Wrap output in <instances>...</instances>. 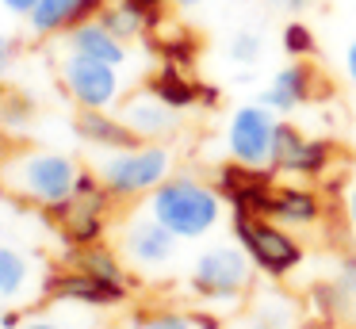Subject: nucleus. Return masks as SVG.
Masks as SVG:
<instances>
[{"label":"nucleus","mask_w":356,"mask_h":329,"mask_svg":"<svg viewBox=\"0 0 356 329\" xmlns=\"http://www.w3.org/2000/svg\"><path fill=\"white\" fill-rule=\"evenodd\" d=\"M4 180H8V188H16L19 195L31 199V203H42V207H54L58 211L62 203L73 199L81 172L65 153L31 150L4 165Z\"/></svg>","instance_id":"f257e3e1"},{"label":"nucleus","mask_w":356,"mask_h":329,"mask_svg":"<svg viewBox=\"0 0 356 329\" xmlns=\"http://www.w3.org/2000/svg\"><path fill=\"white\" fill-rule=\"evenodd\" d=\"M149 214L177 237H203L218 222V195L195 180L172 176L149 191Z\"/></svg>","instance_id":"f03ea898"},{"label":"nucleus","mask_w":356,"mask_h":329,"mask_svg":"<svg viewBox=\"0 0 356 329\" xmlns=\"http://www.w3.org/2000/svg\"><path fill=\"white\" fill-rule=\"evenodd\" d=\"M234 234H238V245L249 252V260L257 268H264L268 275H287L302 260L299 241L291 234H284L276 226V218H264V214L234 207Z\"/></svg>","instance_id":"7ed1b4c3"},{"label":"nucleus","mask_w":356,"mask_h":329,"mask_svg":"<svg viewBox=\"0 0 356 329\" xmlns=\"http://www.w3.org/2000/svg\"><path fill=\"white\" fill-rule=\"evenodd\" d=\"M100 180L115 195H146L161 180H169V153L157 145H131L100 161Z\"/></svg>","instance_id":"20e7f679"},{"label":"nucleus","mask_w":356,"mask_h":329,"mask_svg":"<svg viewBox=\"0 0 356 329\" xmlns=\"http://www.w3.org/2000/svg\"><path fill=\"white\" fill-rule=\"evenodd\" d=\"M249 252L241 245H211L192 264V291L211 303H234L249 283Z\"/></svg>","instance_id":"39448f33"},{"label":"nucleus","mask_w":356,"mask_h":329,"mask_svg":"<svg viewBox=\"0 0 356 329\" xmlns=\"http://www.w3.org/2000/svg\"><path fill=\"white\" fill-rule=\"evenodd\" d=\"M276 115L268 104H249L230 115L226 127V145L241 168H268L272 165V145H276Z\"/></svg>","instance_id":"423d86ee"},{"label":"nucleus","mask_w":356,"mask_h":329,"mask_svg":"<svg viewBox=\"0 0 356 329\" xmlns=\"http://www.w3.org/2000/svg\"><path fill=\"white\" fill-rule=\"evenodd\" d=\"M115 69L119 65L85 58V54H70L62 65V81L81 107H100V111H108L119 99V73Z\"/></svg>","instance_id":"0eeeda50"},{"label":"nucleus","mask_w":356,"mask_h":329,"mask_svg":"<svg viewBox=\"0 0 356 329\" xmlns=\"http://www.w3.org/2000/svg\"><path fill=\"white\" fill-rule=\"evenodd\" d=\"M123 249H127V257H131L138 268H161V264H169V260H172L177 234H172L169 226H161V222L149 214V218H138V222L127 226Z\"/></svg>","instance_id":"6e6552de"},{"label":"nucleus","mask_w":356,"mask_h":329,"mask_svg":"<svg viewBox=\"0 0 356 329\" xmlns=\"http://www.w3.org/2000/svg\"><path fill=\"white\" fill-rule=\"evenodd\" d=\"M119 119H123L138 138H157V134L177 127V107H169L154 88H149V92H138V96L127 99Z\"/></svg>","instance_id":"1a4fd4ad"},{"label":"nucleus","mask_w":356,"mask_h":329,"mask_svg":"<svg viewBox=\"0 0 356 329\" xmlns=\"http://www.w3.org/2000/svg\"><path fill=\"white\" fill-rule=\"evenodd\" d=\"M325 165V145L299 138L287 122L276 127V145H272V168H287V172H322Z\"/></svg>","instance_id":"9d476101"},{"label":"nucleus","mask_w":356,"mask_h":329,"mask_svg":"<svg viewBox=\"0 0 356 329\" xmlns=\"http://www.w3.org/2000/svg\"><path fill=\"white\" fill-rule=\"evenodd\" d=\"M70 54H85V58L108 61V65H123L127 46L115 31H108L100 19H81L70 27Z\"/></svg>","instance_id":"9b49d317"},{"label":"nucleus","mask_w":356,"mask_h":329,"mask_svg":"<svg viewBox=\"0 0 356 329\" xmlns=\"http://www.w3.org/2000/svg\"><path fill=\"white\" fill-rule=\"evenodd\" d=\"M96 8H100V0H39L27 15V23L39 35H54V31H70L73 23L92 15Z\"/></svg>","instance_id":"f8f14e48"},{"label":"nucleus","mask_w":356,"mask_h":329,"mask_svg":"<svg viewBox=\"0 0 356 329\" xmlns=\"http://www.w3.org/2000/svg\"><path fill=\"white\" fill-rule=\"evenodd\" d=\"M77 130H81L85 142L104 145V150H131L134 145V130L127 127L123 119H111L100 107H85V111L77 115Z\"/></svg>","instance_id":"ddd939ff"},{"label":"nucleus","mask_w":356,"mask_h":329,"mask_svg":"<svg viewBox=\"0 0 356 329\" xmlns=\"http://www.w3.org/2000/svg\"><path fill=\"white\" fill-rule=\"evenodd\" d=\"M310 99V69L307 65H287L272 77V84L264 88L261 104H268L272 111H295L299 104Z\"/></svg>","instance_id":"4468645a"},{"label":"nucleus","mask_w":356,"mask_h":329,"mask_svg":"<svg viewBox=\"0 0 356 329\" xmlns=\"http://www.w3.org/2000/svg\"><path fill=\"white\" fill-rule=\"evenodd\" d=\"M264 214L276 222H291V226H307V222L318 218V199L310 191H299V188H280V191H268V207Z\"/></svg>","instance_id":"2eb2a0df"},{"label":"nucleus","mask_w":356,"mask_h":329,"mask_svg":"<svg viewBox=\"0 0 356 329\" xmlns=\"http://www.w3.org/2000/svg\"><path fill=\"white\" fill-rule=\"evenodd\" d=\"M54 295L62 298H73V303H115V298H123V291L115 287V283H104L96 280V275L88 272H77V275H62V280H54Z\"/></svg>","instance_id":"dca6fc26"},{"label":"nucleus","mask_w":356,"mask_h":329,"mask_svg":"<svg viewBox=\"0 0 356 329\" xmlns=\"http://www.w3.org/2000/svg\"><path fill=\"white\" fill-rule=\"evenodd\" d=\"M27 283H31V264H27L24 252L8 249V245H0V298H16L27 295Z\"/></svg>","instance_id":"f3484780"},{"label":"nucleus","mask_w":356,"mask_h":329,"mask_svg":"<svg viewBox=\"0 0 356 329\" xmlns=\"http://www.w3.org/2000/svg\"><path fill=\"white\" fill-rule=\"evenodd\" d=\"M149 88H154V92H157V96H161L169 107H177V111H180V107L192 104L195 92H200L192 81H184V77H180L177 69H161V73H157L154 81H149Z\"/></svg>","instance_id":"a211bd4d"},{"label":"nucleus","mask_w":356,"mask_h":329,"mask_svg":"<svg viewBox=\"0 0 356 329\" xmlns=\"http://www.w3.org/2000/svg\"><path fill=\"white\" fill-rule=\"evenodd\" d=\"M77 268H81V272H88V275H96V280H104V283L123 287V272H119L115 257H111L108 249H85V252H81V260H77Z\"/></svg>","instance_id":"6ab92c4d"},{"label":"nucleus","mask_w":356,"mask_h":329,"mask_svg":"<svg viewBox=\"0 0 356 329\" xmlns=\"http://www.w3.org/2000/svg\"><path fill=\"white\" fill-rule=\"evenodd\" d=\"M100 23L108 31H115L119 38H131V35H138L142 27H146V19H142L138 12H131L127 4H115V8H104L100 12Z\"/></svg>","instance_id":"aec40b11"},{"label":"nucleus","mask_w":356,"mask_h":329,"mask_svg":"<svg viewBox=\"0 0 356 329\" xmlns=\"http://www.w3.org/2000/svg\"><path fill=\"white\" fill-rule=\"evenodd\" d=\"M261 50H264V38L257 35V31H241V35H234L230 38V58L238 61V65H253L257 58H261Z\"/></svg>","instance_id":"412c9836"},{"label":"nucleus","mask_w":356,"mask_h":329,"mask_svg":"<svg viewBox=\"0 0 356 329\" xmlns=\"http://www.w3.org/2000/svg\"><path fill=\"white\" fill-rule=\"evenodd\" d=\"M284 50L295 54V58H302V54L314 50V35H310L302 23H287L284 27Z\"/></svg>","instance_id":"4be33fe9"},{"label":"nucleus","mask_w":356,"mask_h":329,"mask_svg":"<svg viewBox=\"0 0 356 329\" xmlns=\"http://www.w3.org/2000/svg\"><path fill=\"white\" fill-rule=\"evenodd\" d=\"M119 4H127L131 12H138L146 23H157V15H161V0H119Z\"/></svg>","instance_id":"5701e85b"},{"label":"nucleus","mask_w":356,"mask_h":329,"mask_svg":"<svg viewBox=\"0 0 356 329\" xmlns=\"http://www.w3.org/2000/svg\"><path fill=\"white\" fill-rule=\"evenodd\" d=\"M333 291H341V295H356V260H348V264L341 268L337 287H333Z\"/></svg>","instance_id":"b1692460"},{"label":"nucleus","mask_w":356,"mask_h":329,"mask_svg":"<svg viewBox=\"0 0 356 329\" xmlns=\"http://www.w3.org/2000/svg\"><path fill=\"white\" fill-rule=\"evenodd\" d=\"M146 329H192V326H188V318H180V314H157V318H149Z\"/></svg>","instance_id":"393cba45"},{"label":"nucleus","mask_w":356,"mask_h":329,"mask_svg":"<svg viewBox=\"0 0 356 329\" xmlns=\"http://www.w3.org/2000/svg\"><path fill=\"white\" fill-rule=\"evenodd\" d=\"M8 65H12V38L0 35V77L8 73Z\"/></svg>","instance_id":"a878e982"},{"label":"nucleus","mask_w":356,"mask_h":329,"mask_svg":"<svg viewBox=\"0 0 356 329\" xmlns=\"http://www.w3.org/2000/svg\"><path fill=\"white\" fill-rule=\"evenodd\" d=\"M345 73H348V81L356 84V38L348 42V50H345Z\"/></svg>","instance_id":"bb28decb"},{"label":"nucleus","mask_w":356,"mask_h":329,"mask_svg":"<svg viewBox=\"0 0 356 329\" xmlns=\"http://www.w3.org/2000/svg\"><path fill=\"white\" fill-rule=\"evenodd\" d=\"M35 4H39V0H4V8H8V12H24V15H31Z\"/></svg>","instance_id":"cd10ccee"},{"label":"nucleus","mask_w":356,"mask_h":329,"mask_svg":"<svg viewBox=\"0 0 356 329\" xmlns=\"http://www.w3.org/2000/svg\"><path fill=\"white\" fill-rule=\"evenodd\" d=\"M345 207H348V222H353V230H356V184L348 188V195H345Z\"/></svg>","instance_id":"c85d7f7f"},{"label":"nucleus","mask_w":356,"mask_h":329,"mask_svg":"<svg viewBox=\"0 0 356 329\" xmlns=\"http://www.w3.org/2000/svg\"><path fill=\"white\" fill-rule=\"evenodd\" d=\"M276 8H284V12H302L307 8V0H272Z\"/></svg>","instance_id":"c756f323"},{"label":"nucleus","mask_w":356,"mask_h":329,"mask_svg":"<svg viewBox=\"0 0 356 329\" xmlns=\"http://www.w3.org/2000/svg\"><path fill=\"white\" fill-rule=\"evenodd\" d=\"M24 329H62V326H54V321H42V318H39V321H27Z\"/></svg>","instance_id":"7c9ffc66"},{"label":"nucleus","mask_w":356,"mask_h":329,"mask_svg":"<svg viewBox=\"0 0 356 329\" xmlns=\"http://www.w3.org/2000/svg\"><path fill=\"white\" fill-rule=\"evenodd\" d=\"M172 4H180V8H195V4H203V0H172Z\"/></svg>","instance_id":"2f4dec72"},{"label":"nucleus","mask_w":356,"mask_h":329,"mask_svg":"<svg viewBox=\"0 0 356 329\" xmlns=\"http://www.w3.org/2000/svg\"><path fill=\"white\" fill-rule=\"evenodd\" d=\"M302 329H322V326H302Z\"/></svg>","instance_id":"473e14b6"}]
</instances>
